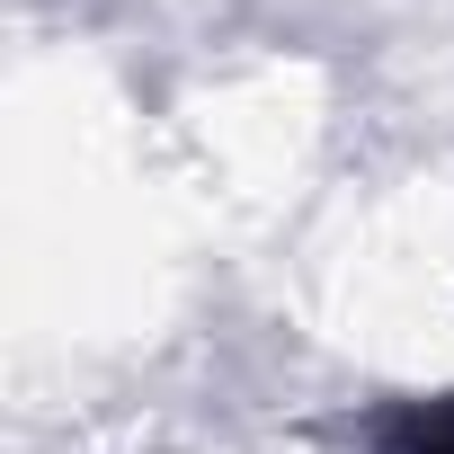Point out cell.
I'll use <instances>...</instances> for the list:
<instances>
[{
	"label": "cell",
	"instance_id": "cell-1",
	"mask_svg": "<svg viewBox=\"0 0 454 454\" xmlns=\"http://www.w3.org/2000/svg\"><path fill=\"white\" fill-rule=\"evenodd\" d=\"M374 454H454V392L383 410V427H374Z\"/></svg>",
	"mask_w": 454,
	"mask_h": 454
}]
</instances>
